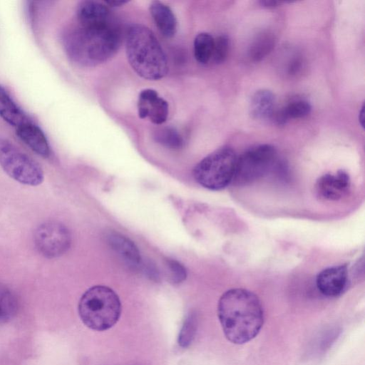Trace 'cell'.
<instances>
[{
    "instance_id": "ffe728a7",
    "label": "cell",
    "mask_w": 365,
    "mask_h": 365,
    "mask_svg": "<svg viewBox=\"0 0 365 365\" xmlns=\"http://www.w3.org/2000/svg\"><path fill=\"white\" fill-rule=\"evenodd\" d=\"M214 38L208 33L198 34L194 40V56L197 62L206 64L212 58Z\"/></svg>"
},
{
    "instance_id": "e0dca14e",
    "label": "cell",
    "mask_w": 365,
    "mask_h": 365,
    "mask_svg": "<svg viewBox=\"0 0 365 365\" xmlns=\"http://www.w3.org/2000/svg\"><path fill=\"white\" fill-rule=\"evenodd\" d=\"M0 116L16 128L30 121L1 86H0Z\"/></svg>"
},
{
    "instance_id": "8fae6325",
    "label": "cell",
    "mask_w": 365,
    "mask_h": 365,
    "mask_svg": "<svg viewBox=\"0 0 365 365\" xmlns=\"http://www.w3.org/2000/svg\"><path fill=\"white\" fill-rule=\"evenodd\" d=\"M351 180L349 174L339 170L334 173L322 175L316 182L315 188L322 198L338 200L346 195L350 189Z\"/></svg>"
},
{
    "instance_id": "ba28073f",
    "label": "cell",
    "mask_w": 365,
    "mask_h": 365,
    "mask_svg": "<svg viewBox=\"0 0 365 365\" xmlns=\"http://www.w3.org/2000/svg\"><path fill=\"white\" fill-rule=\"evenodd\" d=\"M34 242L36 249L48 258L64 254L71 245V235L63 224L49 221L41 224L36 230Z\"/></svg>"
},
{
    "instance_id": "277c9868",
    "label": "cell",
    "mask_w": 365,
    "mask_h": 365,
    "mask_svg": "<svg viewBox=\"0 0 365 365\" xmlns=\"http://www.w3.org/2000/svg\"><path fill=\"white\" fill-rule=\"evenodd\" d=\"M121 304L110 288L96 285L86 290L78 303V314L83 323L96 331L110 329L118 321Z\"/></svg>"
},
{
    "instance_id": "2e32d148",
    "label": "cell",
    "mask_w": 365,
    "mask_h": 365,
    "mask_svg": "<svg viewBox=\"0 0 365 365\" xmlns=\"http://www.w3.org/2000/svg\"><path fill=\"white\" fill-rule=\"evenodd\" d=\"M275 97L267 89L257 91L252 96L250 103L251 115L258 120H268L274 113Z\"/></svg>"
},
{
    "instance_id": "cb8c5ba5",
    "label": "cell",
    "mask_w": 365,
    "mask_h": 365,
    "mask_svg": "<svg viewBox=\"0 0 365 365\" xmlns=\"http://www.w3.org/2000/svg\"><path fill=\"white\" fill-rule=\"evenodd\" d=\"M230 40L226 35H220L214 39L212 58L215 63H222L227 57Z\"/></svg>"
},
{
    "instance_id": "7a4b0ae2",
    "label": "cell",
    "mask_w": 365,
    "mask_h": 365,
    "mask_svg": "<svg viewBox=\"0 0 365 365\" xmlns=\"http://www.w3.org/2000/svg\"><path fill=\"white\" fill-rule=\"evenodd\" d=\"M68 56L76 63L93 66L109 59L118 51L120 31L115 21L101 25L78 24L63 37Z\"/></svg>"
},
{
    "instance_id": "30bf717a",
    "label": "cell",
    "mask_w": 365,
    "mask_h": 365,
    "mask_svg": "<svg viewBox=\"0 0 365 365\" xmlns=\"http://www.w3.org/2000/svg\"><path fill=\"white\" fill-rule=\"evenodd\" d=\"M348 279L347 266L341 264L322 270L317 276L316 284L323 295L335 297L341 294L346 289Z\"/></svg>"
},
{
    "instance_id": "83f0119b",
    "label": "cell",
    "mask_w": 365,
    "mask_h": 365,
    "mask_svg": "<svg viewBox=\"0 0 365 365\" xmlns=\"http://www.w3.org/2000/svg\"><path fill=\"white\" fill-rule=\"evenodd\" d=\"M105 4H108L110 7H118L124 5L128 1H105Z\"/></svg>"
},
{
    "instance_id": "7c38bea8",
    "label": "cell",
    "mask_w": 365,
    "mask_h": 365,
    "mask_svg": "<svg viewBox=\"0 0 365 365\" xmlns=\"http://www.w3.org/2000/svg\"><path fill=\"white\" fill-rule=\"evenodd\" d=\"M78 23L80 25H101L115 21L109 8L96 1H81L76 10Z\"/></svg>"
},
{
    "instance_id": "9c48e42d",
    "label": "cell",
    "mask_w": 365,
    "mask_h": 365,
    "mask_svg": "<svg viewBox=\"0 0 365 365\" xmlns=\"http://www.w3.org/2000/svg\"><path fill=\"white\" fill-rule=\"evenodd\" d=\"M137 106L138 116L142 119L149 118L153 123L161 125L168 118V104L154 89L141 91Z\"/></svg>"
},
{
    "instance_id": "52a82bcc",
    "label": "cell",
    "mask_w": 365,
    "mask_h": 365,
    "mask_svg": "<svg viewBox=\"0 0 365 365\" xmlns=\"http://www.w3.org/2000/svg\"><path fill=\"white\" fill-rule=\"evenodd\" d=\"M0 165L16 181L36 186L44 178L40 165L7 140L0 138Z\"/></svg>"
},
{
    "instance_id": "ac0fdd59",
    "label": "cell",
    "mask_w": 365,
    "mask_h": 365,
    "mask_svg": "<svg viewBox=\"0 0 365 365\" xmlns=\"http://www.w3.org/2000/svg\"><path fill=\"white\" fill-rule=\"evenodd\" d=\"M312 110L311 104L304 100H297L274 113V120L280 125L286 124L290 118H301L308 115Z\"/></svg>"
},
{
    "instance_id": "44dd1931",
    "label": "cell",
    "mask_w": 365,
    "mask_h": 365,
    "mask_svg": "<svg viewBox=\"0 0 365 365\" xmlns=\"http://www.w3.org/2000/svg\"><path fill=\"white\" fill-rule=\"evenodd\" d=\"M153 138L158 143L170 149H180L184 144L181 135L175 128L170 126L158 128Z\"/></svg>"
},
{
    "instance_id": "5b68a950",
    "label": "cell",
    "mask_w": 365,
    "mask_h": 365,
    "mask_svg": "<svg viewBox=\"0 0 365 365\" xmlns=\"http://www.w3.org/2000/svg\"><path fill=\"white\" fill-rule=\"evenodd\" d=\"M237 160V155L232 148L221 147L195 166L194 178L200 185L209 190L224 189L232 182Z\"/></svg>"
},
{
    "instance_id": "d6986e66",
    "label": "cell",
    "mask_w": 365,
    "mask_h": 365,
    "mask_svg": "<svg viewBox=\"0 0 365 365\" xmlns=\"http://www.w3.org/2000/svg\"><path fill=\"white\" fill-rule=\"evenodd\" d=\"M275 38L272 34L262 33L253 41L250 46L248 55L252 61H259L274 48Z\"/></svg>"
},
{
    "instance_id": "603a6c76",
    "label": "cell",
    "mask_w": 365,
    "mask_h": 365,
    "mask_svg": "<svg viewBox=\"0 0 365 365\" xmlns=\"http://www.w3.org/2000/svg\"><path fill=\"white\" fill-rule=\"evenodd\" d=\"M197 328V317L195 313H190L185 318L178 336V344L187 347L193 341Z\"/></svg>"
},
{
    "instance_id": "8992f818",
    "label": "cell",
    "mask_w": 365,
    "mask_h": 365,
    "mask_svg": "<svg viewBox=\"0 0 365 365\" xmlns=\"http://www.w3.org/2000/svg\"><path fill=\"white\" fill-rule=\"evenodd\" d=\"M277 165V154L274 146L262 144L250 148L237 156L232 182L242 185L264 177Z\"/></svg>"
},
{
    "instance_id": "9a60e30c",
    "label": "cell",
    "mask_w": 365,
    "mask_h": 365,
    "mask_svg": "<svg viewBox=\"0 0 365 365\" xmlns=\"http://www.w3.org/2000/svg\"><path fill=\"white\" fill-rule=\"evenodd\" d=\"M149 9L160 34L165 38L174 36L177 31V20L171 9L161 1H154Z\"/></svg>"
},
{
    "instance_id": "4fadbf2b",
    "label": "cell",
    "mask_w": 365,
    "mask_h": 365,
    "mask_svg": "<svg viewBox=\"0 0 365 365\" xmlns=\"http://www.w3.org/2000/svg\"><path fill=\"white\" fill-rule=\"evenodd\" d=\"M108 243L121 259L131 268L141 266V257L135 245L125 236L115 232L107 235Z\"/></svg>"
},
{
    "instance_id": "7402d4cb",
    "label": "cell",
    "mask_w": 365,
    "mask_h": 365,
    "mask_svg": "<svg viewBox=\"0 0 365 365\" xmlns=\"http://www.w3.org/2000/svg\"><path fill=\"white\" fill-rule=\"evenodd\" d=\"M17 309L16 299L9 289L0 284V324L10 320Z\"/></svg>"
},
{
    "instance_id": "d4e9b609",
    "label": "cell",
    "mask_w": 365,
    "mask_h": 365,
    "mask_svg": "<svg viewBox=\"0 0 365 365\" xmlns=\"http://www.w3.org/2000/svg\"><path fill=\"white\" fill-rule=\"evenodd\" d=\"M166 265L168 268L170 279L174 283H180L186 278L185 268L178 261L172 259L166 260Z\"/></svg>"
},
{
    "instance_id": "6da1fadb",
    "label": "cell",
    "mask_w": 365,
    "mask_h": 365,
    "mask_svg": "<svg viewBox=\"0 0 365 365\" xmlns=\"http://www.w3.org/2000/svg\"><path fill=\"white\" fill-rule=\"evenodd\" d=\"M217 315L225 337L236 344L254 339L264 323L259 299L252 292L242 288L229 289L220 297Z\"/></svg>"
},
{
    "instance_id": "3957f363",
    "label": "cell",
    "mask_w": 365,
    "mask_h": 365,
    "mask_svg": "<svg viewBox=\"0 0 365 365\" xmlns=\"http://www.w3.org/2000/svg\"><path fill=\"white\" fill-rule=\"evenodd\" d=\"M125 52L129 64L143 78L157 81L168 72L166 55L153 31L133 24L127 29Z\"/></svg>"
},
{
    "instance_id": "4316f807",
    "label": "cell",
    "mask_w": 365,
    "mask_h": 365,
    "mask_svg": "<svg viewBox=\"0 0 365 365\" xmlns=\"http://www.w3.org/2000/svg\"><path fill=\"white\" fill-rule=\"evenodd\" d=\"M284 2L279 1H269V0H265V1H260L259 4L263 6L266 8H274L280 4H283Z\"/></svg>"
},
{
    "instance_id": "484cf974",
    "label": "cell",
    "mask_w": 365,
    "mask_h": 365,
    "mask_svg": "<svg viewBox=\"0 0 365 365\" xmlns=\"http://www.w3.org/2000/svg\"><path fill=\"white\" fill-rule=\"evenodd\" d=\"M302 66V61L299 58H296L292 61L289 67V72L290 74H294L300 69Z\"/></svg>"
},
{
    "instance_id": "5bb4252c",
    "label": "cell",
    "mask_w": 365,
    "mask_h": 365,
    "mask_svg": "<svg viewBox=\"0 0 365 365\" xmlns=\"http://www.w3.org/2000/svg\"><path fill=\"white\" fill-rule=\"evenodd\" d=\"M19 138L38 155L47 158L50 155V147L43 132L31 121L16 128Z\"/></svg>"
},
{
    "instance_id": "f1b7e54d",
    "label": "cell",
    "mask_w": 365,
    "mask_h": 365,
    "mask_svg": "<svg viewBox=\"0 0 365 365\" xmlns=\"http://www.w3.org/2000/svg\"><path fill=\"white\" fill-rule=\"evenodd\" d=\"M359 122L362 128L364 127V106H361L359 113Z\"/></svg>"
}]
</instances>
